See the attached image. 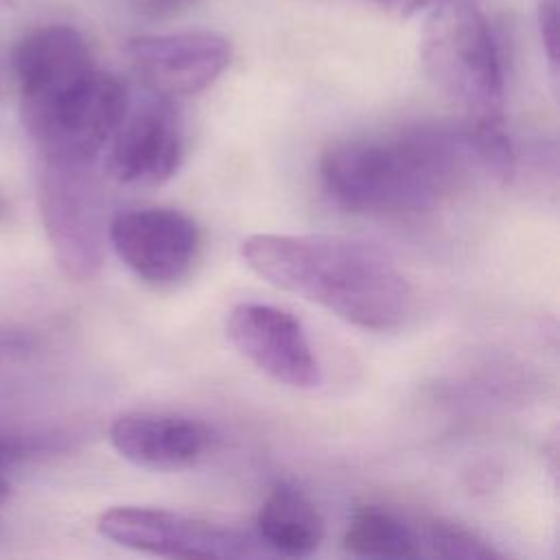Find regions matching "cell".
<instances>
[{"label":"cell","mask_w":560,"mask_h":560,"mask_svg":"<svg viewBox=\"0 0 560 560\" xmlns=\"http://www.w3.org/2000/svg\"><path fill=\"white\" fill-rule=\"evenodd\" d=\"M510 177L514 153L505 131L422 125L387 138L348 140L319 162L328 197L370 214H416L440 206L472 173Z\"/></svg>","instance_id":"obj_1"},{"label":"cell","mask_w":560,"mask_h":560,"mask_svg":"<svg viewBox=\"0 0 560 560\" xmlns=\"http://www.w3.org/2000/svg\"><path fill=\"white\" fill-rule=\"evenodd\" d=\"M20 116L39 158L94 164L129 107L125 83L98 68L68 24L28 31L13 50Z\"/></svg>","instance_id":"obj_2"},{"label":"cell","mask_w":560,"mask_h":560,"mask_svg":"<svg viewBox=\"0 0 560 560\" xmlns=\"http://www.w3.org/2000/svg\"><path fill=\"white\" fill-rule=\"evenodd\" d=\"M247 267L269 284L365 328L400 326L413 293L376 245L339 234H252L241 245Z\"/></svg>","instance_id":"obj_3"},{"label":"cell","mask_w":560,"mask_h":560,"mask_svg":"<svg viewBox=\"0 0 560 560\" xmlns=\"http://www.w3.org/2000/svg\"><path fill=\"white\" fill-rule=\"evenodd\" d=\"M427 11L420 59L429 81L464 125L503 131L505 77L483 9L477 0H438Z\"/></svg>","instance_id":"obj_4"},{"label":"cell","mask_w":560,"mask_h":560,"mask_svg":"<svg viewBox=\"0 0 560 560\" xmlns=\"http://www.w3.org/2000/svg\"><path fill=\"white\" fill-rule=\"evenodd\" d=\"M39 160L37 203L52 256L68 278L90 280L103 267L109 225L92 164Z\"/></svg>","instance_id":"obj_5"},{"label":"cell","mask_w":560,"mask_h":560,"mask_svg":"<svg viewBox=\"0 0 560 560\" xmlns=\"http://www.w3.org/2000/svg\"><path fill=\"white\" fill-rule=\"evenodd\" d=\"M96 529L120 547L166 558L228 560L265 553L258 536L160 508H109L98 516Z\"/></svg>","instance_id":"obj_6"},{"label":"cell","mask_w":560,"mask_h":560,"mask_svg":"<svg viewBox=\"0 0 560 560\" xmlns=\"http://www.w3.org/2000/svg\"><path fill=\"white\" fill-rule=\"evenodd\" d=\"M122 52L140 83L164 98L203 92L232 61L230 39L214 31L136 35Z\"/></svg>","instance_id":"obj_7"},{"label":"cell","mask_w":560,"mask_h":560,"mask_svg":"<svg viewBox=\"0 0 560 560\" xmlns=\"http://www.w3.org/2000/svg\"><path fill=\"white\" fill-rule=\"evenodd\" d=\"M199 228L173 208H133L109 219L107 243L144 282L182 280L199 252Z\"/></svg>","instance_id":"obj_8"},{"label":"cell","mask_w":560,"mask_h":560,"mask_svg":"<svg viewBox=\"0 0 560 560\" xmlns=\"http://www.w3.org/2000/svg\"><path fill=\"white\" fill-rule=\"evenodd\" d=\"M232 346L271 381L313 389L319 385V363L313 354L302 324L284 308L243 302L236 304L225 322Z\"/></svg>","instance_id":"obj_9"},{"label":"cell","mask_w":560,"mask_h":560,"mask_svg":"<svg viewBox=\"0 0 560 560\" xmlns=\"http://www.w3.org/2000/svg\"><path fill=\"white\" fill-rule=\"evenodd\" d=\"M105 149V171L112 179L127 186H158L182 164V120L168 98L153 94L142 105L127 107Z\"/></svg>","instance_id":"obj_10"},{"label":"cell","mask_w":560,"mask_h":560,"mask_svg":"<svg viewBox=\"0 0 560 560\" xmlns=\"http://www.w3.org/2000/svg\"><path fill=\"white\" fill-rule=\"evenodd\" d=\"M109 444L133 466L147 470H182L206 455L210 431L192 418L131 411L109 424Z\"/></svg>","instance_id":"obj_11"},{"label":"cell","mask_w":560,"mask_h":560,"mask_svg":"<svg viewBox=\"0 0 560 560\" xmlns=\"http://www.w3.org/2000/svg\"><path fill=\"white\" fill-rule=\"evenodd\" d=\"M256 529L271 553L308 556L324 538V521L306 494L289 483H278L262 501Z\"/></svg>","instance_id":"obj_12"},{"label":"cell","mask_w":560,"mask_h":560,"mask_svg":"<svg viewBox=\"0 0 560 560\" xmlns=\"http://www.w3.org/2000/svg\"><path fill=\"white\" fill-rule=\"evenodd\" d=\"M343 549L361 558H418L420 532L396 512L381 505L357 508L343 529Z\"/></svg>","instance_id":"obj_13"},{"label":"cell","mask_w":560,"mask_h":560,"mask_svg":"<svg viewBox=\"0 0 560 560\" xmlns=\"http://www.w3.org/2000/svg\"><path fill=\"white\" fill-rule=\"evenodd\" d=\"M418 532H420L422 553L427 547L429 553L440 558H464V560L501 558V553L492 545H488L481 536L444 518H429L424 525H420Z\"/></svg>","instance_id":"obj_14"},{"label":"cell","mask_w":560,"mask_h":560,"mask_svg":"<svg viewBox=\"0 0 560 560\" xmlns=\"http://www.w3.org/2000/svg\"><path fill=\"white\" fill-rule=\"evenodd\" d=\"M538 31L551 72L558 68V0H540L538 4Z\"/></svg>","instance_id":"obj_15"},{"label":"cell","mask_w":560,"mask_h":560,"mask_svg":"<svg viewBox=\"0 0 560 560\" xmlns=\"http://www.w3.org/2000/svg\"><path fill=\"white\" fill-rule=\"evenodd\" d=\"M372 4H376L381 11L396 15V18H411L420 11H427L433 2L438 0H370Z\"/></svg>","instance_id":"obj_16"},{"label":"cell","mask_w":560,"mask_h":560,"mask_svg":"<svg viewBox=\"0 0 560 560\" xmlns=\"http://www.w3.org/2000/svg\"><path fill=\"white\" fill-rule=\"evenodd\" d=\"M28 453V444L15 438H4L0 435V470L9 464H13L15 459H22Z\"/></svg>","instance_id":"obj_17"},{"label":"cell","mask_w":560,"mask_h":560,"mask_svg":"<svg viewBox=\"0 0 560 560\" xmlns=\"http://www.w3.org/2000/svg\"><path fill=\"white\" fill-rule=\"evenodd\" d=\"M192 0H140V7L149 15H168L175 13L177 9L186 7Z\"/></svg>","instance_id":"obj_18"},{"label":"cell","mask_w":560,"mask_h":560,"mask_svg":"<svg viewBox=\"0 0 560 560\" xmlns=\"http://www.w3.org/2000/svg\"><path fill=\"white\" fill-rule=\"evenodd\" d=\"M9 494H11V488H9V481L2 477V472H0V505L9 499Z\"/></svg>","instance_id":"obj_19"},{"label":"cell","mask_w":560,"mask_h":560,"mask_svg":"<svg viewBox=\"0 0 560 560\" xmlns=\"http://www.w3.org/2000/svg\"><path fill=\"white\" fill-rule=\"evenodd\" d=\"M18 0H0V11H15Z\"/></svg>","instance_id":"obj_20"},{"label":"cell","mask_w":560,"mask_h":560,"mask_svg":"<svg viewBox=\"0 0 560 560\" xmlns=\"http://www.w3.org/2000/svg\"><path fill=\"white\" fill-rule=\"evenodd\" d=\"M4 212H7V203H4V199L0 197V221H2V217H4Z\"/></svg>","instance_id":"obj_21"}]
</instances>
